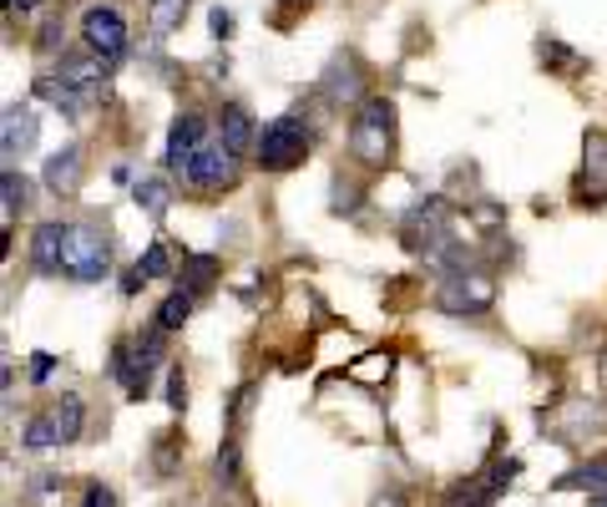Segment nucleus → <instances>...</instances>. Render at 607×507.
Returning a JSON list of instances; mask_svg holds the SVG:
<instances>
[{"instance_id": "f257e3e1", "label": "nucleus", "mask_w": 607, "mask_h": 507, "mask_svg": "<svg viewBox=\"0 0 607 507\" xmlns=\"http://www.w3.org/2000/svg\"><path fill=\"white\" fill-rule=\"evenodd\" d=\"M349 157L359 168H390L395 157V102L369 97L349 122Z\"/></svg>"}, {"instance_id": "f03ea898", "label": "nucleus", "mask_w": 607, "mask_h": 507, "mask_svg": "<svg viewBox=\"0 0 607 507\" xmlns=\"http://www.w3.org/2000/svg\"><path fill=\"white\" fill-rule=\"evenodd\" d=\"M163 335L167 330L163 325H153L147 335H137V340H117L112 345V361H107V371H112V381H117L122 391H127L132 401H143L147 396V386H153V371L163 365Z\"/></svg>"}, {"instance_id": "7ed1b4c3", "label": "nucleus", "mask_w": 607, "mask_h": 507, "mask_svg": "<svg viewBox=\"0 0 607 507\" xmlns=\"http://www.w3.org/2000/svg\"><path fill=\"white\" fill-rule=\"evenodd\" d=\"M400 244L410 254H426V259H451L456 254V239H451V208L446 198H420L410 214L400 218Z\"/></svg>"}, {"instance_id": "20e7f679", "label": "nucleus", "mask_w": 607, "mask_h": 507, "mask_svg": "<svg viewBox=\"0 0 607 507\" xmlns=\"http://www.w3.org/2000/svg\"><path fill=\"white\" fill-rule=\"evenodd\" d=\"M304 157H310V127H304L299 112L274 117L259 133V147H253V163H259L263 173H289V168H299Z\"/></svg>"}, {"instance_id": "39448f33", "label": "nucleus", "mask_w": 607, "mask_h": 507, "mask_svg": "<svg viewBox=\"0 0 607 507\" xmlns=\"http://www.w3.org/2000/svg\"><path fill=\"white\" fill-rule=\"evenodd\" d=\"M491 304H496V279H491V269H446L441 275V290H436V310L441 314H486Z\"/></svg>"}, {"instance_id": "423d86ee", "label": "nucleus", "mask_w": 607, "mask_h": 507, "mask_svg": "<svg viewBox=\"0 0 607 507\" xmlns=\"http://www.w3.org/2000/svg\"><path fill=\"white\" fill-rule=\"evenodd\" d=\"M112 269V239L96 224H66V279L96 284Z\"/></svg>"}, {"instance_id": "0eeeda50", "label": "nucleus", "mask_w": 607, "mask_h": 507, "mask_svg": "<svg viewBox=\"0 0 607 507\" xmlns=\"http://www.w3.org/2000/svg\"><path fill=\"white\" fill-rule=\"evenodd\" d=\"M516 472H522V462L516 457L491 462V467H481L477 477H461L456 487H446L441 507H496V497L516 483Z\"/></svg>"}, {"instance_id": "6e6552de", "label": "nucleus", "mask_w": 607, "mask_h": 507, "mask_svg": "<svg viewBox=\"0 0 607 507\" xmlns=\"http://www.w3.org/2000/svg\"><path fill=\"white\" fill-rule=\"evenodd\" d=\"M82 41H86V51L92 56H102L107 66H117L122 56H127V21H122V11L117 6H86V15H82Z\"/></svg>"}, {"instance_id": "1a4fd4ad", "label": "nucleus", "mask_w": 607, "mask_h": 507, "mask_svg": "<svg viewBox=\"0 0 607 507\" xmlns=\"http://www.w3.org/2000/svg\"><path fill=\"white\" fill-rule=\"evenodd\" d=\"M542 422H552L557 442H583L593 432H607V401L597 396H572L557 411H542Z\"/></svg>"}, {"instance_id": "9d476101", "label": "nucleus", "mask_w": 607, "mask_h": 507, "mask_svg": "<svg viewBox=\"0 0 607 507\" xmlns=\"http://www.w3.org/2000/svg\"><path fill=\"white\" fill-rule=\"evenodd\" d=\"M572 198L583 208L607 204V133L603 127H593V133L583 137V168L572 178Z\"/></svg>"}, {"instance_id": "9b49d317", "label": "nucleus", "mask_w": 607, "mask_h": 507, "mask_svg": "<svg viewBox=\"0 0 607 507\" xmlns=\"http://www.w3.org/2000/svg\"><path fill=\"white\" fill-rule=\"evenodd\" d=\"M182 178H188L192 188H202V194H223V188L239 183V153H228L223 143H202Z\"/></svg>"}, {"instance_id": "f8f14e48", "label": "nucleus", "mask_w": 607, "mask_h": 507, "mask_svg": "<svg viewBox=\"0 0 607 507\" xmlns=\"http://www.w3.org/2000/svg\"><path fill=\"white\" fill-rule=\"evenodd\" d=\"M202 143H208V122L198 112L172 117V127H167V173H188V163L198 157Z\"/></svg>"}, {"instance_id": "ddd939ff", "label": "nucleus", "mask_w": 607, "mask_h": 507, "mask_svg": "<svg viewBox=\"0 0 607 507\" xmlns=\"http://www.w3.org/2000/svg\"><path fill=\"white\" fill-rule=\"evenodd\" d=\"M324 97L334 102V107H365V72H359L355 56H334L329 72H324Z\"/></svg>"}, {"instance_id": "4468645a", "label": "nucleus", "mask_w": 607, "mask_h": 507, "mask_svg": "<svg viewBox=\"0 0 607 507\" xmlns=\"http://www.w3.org/2000/svg\"><path fill=\"white\" fill-rule=\"evenodd\" d=\"M41 178H46V194H56V198H72L76 188H82V178H86V153L76 143H66L61 153H51L46 157V168H41Z\"/></svg>"}, {"instance_id": "2eb2a0df", "label": "nucleus", "mask_w": 607, "mask_h": 507, "mask_svg": "<svg viewBox=\"0 0 607 507\" xmlns=\"http://www.w3.org/2000/svg\"><path fill=\"white\" fill-rule=\"evenodd\" d=\"M36 133H41V117L31 102H11L6 117H0V153L15 157V153H31L36 147Z\"/></svg>"}, {"instance_id": "dca6fc26", "label": "nucleus", "mask_w": 607, "mask_h": 507, "mask_svg": "<svg viewBox=\"0 0 607 507\" xmlns=\"http://www.w3.org/2000/svg\"><path fill=\"white\" fill-rule=\"evenodd\" d=\"M31 265L41 275H66V224H41L31 234Z\"/></svg>"}, {"instance_id": "f3484780", "label": "nucleus", "mask_w": 607, "mask_h": 507, "mask_svg": "<svg viewBox=\"0 0 607 507\" xmlns=\"http://www.w3.org/2000/svg\"><path fill=\"white\" fill-rule=\"evenodd\" d=\"M218 143L228 147V153H249V147H259V127H253V117L243 107H223L218 112Z\"/></svg>"}, {"instance_id": "a211bd4d", "label": "nucleus", "mask_w": 607, "mask_h": 507, "mask_svg": "<svg viewBox=\"0 0 607 507\" xmlns=\"http://www.w3.org/2000/svg\"><path fill=\"white\" fill-rule=\"evenodd\" d=\"M557 493H593V503L607 497V457H593L583 467H572L567 477H557Z\"/></svg>"}, {"instance_id": "6ab92c4d", "label": "nucleus", "mask_w": 607, "mask_h": 507, "mask_svg": "<svg viewBox=\"0 0 607 507\" xmlns=\"http://www.w3.org/2000/svg\"><path fill=\"white\" fill-rule=\"evenodd\" d=\"M213 487H218V493H239V487H243V452H239V436H228L223 447H218Z\"/></svg>"}, {"instance_id": "aec40b11", "label": "nucleus", "mask_w": 607, "mask_h": 507, "mask_svg": "<svg viewBox=\"0 0 607 507\" xmlns=\"http://www.w3.org/2000/svg\"><path fill=\"white\" fill-rule=\"evenodd\" d=\"M213 275H218L213 254H182V284H178V290H188L192 300H198V294L213 290Z\"/></svg>"}, {"instance_id": "412c9836", "label": "nucleus", "mask_w": 607, "mask_h": 507, "mask_svg": "<svg viewBox=\"0 0 607 507\" xmlns=\"http://www.w3.org/2000/svg\"><path fill=\"white\" fill-rule=\"evenodd\" d=\"M25 447L31 452H51V447H61V426H56V411H36L31 422H25Z\"/></svg>"}, {"instance_id": "4be33fe9", "label": "nucleus", "mask_w": 607, "mask_h": 507, "mask_svg": "<svg viewBox=\"0 0 607 507\" xmlns=\"http://www.w3.org/2000/svg\"><path fill=\"white\" fill-rule=\"evenodd\" d=\"M132 198H137V208H143L147 218H163L167 208H172V188H167V178H143L137 188H132Z\"/></svg>"}, {"instance_id": "5701e85b", "label": "nucleus", "mask_w": 607, "mask_h": 507, "mask_svg": "<svg viewBox=\"0 0 607 507\" xmlns=\"http://www.w3.org/2000/svg\"><path fill=\"white\" fill-rule=\"evenodd\" d=\"M536 56H542V66H552L557 76H577V72H583V56H577L572 46H562V41H552V37L536 41Z\"/></svg>"}, {"instance_id": "b1692460", "label": "nucleus", "mask_w": 607, "mask_h": 507, "mask_svg": "<svg viewBox=\"0 0 607 507\" xmlns=\"http://www.w3.org/2000/svg\"><path fill=\"white\" fill-rule=\"evenodd\" d=\"M51 411H56L61 442H76V436H82V426H86V401H82V396H72V391H61V401H56Z\"/></svg>"}, {"instance_id": "393cba45", "label": "nucleus", "mask_w": 607, "mask_h": 507, "mask_svg": "<svg viewBox=\"0 0 607 507\" xmlns=\"http://www.w3.org/2000/svg\"><path fill=\"white\" fill-rule=\"evenodd\" d=\"M188 6L192 0H153V6H147V21H153L157 37H172V31L188 21Z\"/></svg>"}, {"instance_id": "a878e982", "label": "nucleus", "mask_w": 607, "mask_h": 507, "mask_svg": "<svg viewBox=\"0 0 607 507\" xmlns=\"http://www.w3.org/2000/svg\"><path fill=\"white\" fill-rule=\"evenodd\" d=\"M192 304H198V300H192L188 290H172L163 304H157V325H163V330H182L192 320Z\"/></svg>"}, {"instance_id": "bb28decb", "label": "nucleus", "mask_w": 607, "mask_h": 507, "mask_svg": "<svg viewBox=\"0 0 607 507\" xmlns=\"http://www.w3.org/2000/svg\"><path fill=\"white\" fill-rule=\"evenodd\" d=\"M329 214L334 218H355L359 208H365V188L359 183H345V178H334V188H329Z\"/></svg>"}, {"instance_id": "cd10ccee", "label": "nucleus", "mask_w": 607, "mask_h": 507, "mask_svg": "<svg viewBox=\"0 0 607 507\" xmlns=\"http://www.w3.org/2000/svg\"><path fill=\"white\" fill-rule=\"evenodd\" d=\"M0 188H6V224H11L15 214H21L25 204H31V183H25V173H15V168H6V178H0Z\"/></svg>"}, {"instance_id": "c85d7f7f", "label": "nucleus", "mask_w": 607, "mask_h": 507, "mask_svg": "<svg viewBox=\"0 0 607 507\" xmlns=\"http://www.w3.org/2000/svg\"><path fill=\"white\" fill-rule=\"evenodd\" d=\"M137 275H143V279H167V275H172V249H167L163 239L147 244V254L137 259Z\"/></svg>"}, {"instance_id": "c756f323", "label": "nucleus", "mask_w": 607, "mask_h": 507, "mask_svg": "<svg viewBox=\"0 0 607 507\" xmlns=\"http://www.w3.org/2000/svg\"><path fill=\"white\" fill-rule=\"evenodd\" d=\"M253 401H259V386H253V381H243V386L233 391V401H228V432H233V436L243 432V422H249Z\"/></svg>"}, {"instance_id": "7c9ffc66", "label": "nucleus", "mask_w": 607, "mask_h": 507, "mask_svg": "<svg viewBox=\"0 0 607 507\" xmlns=\"http://www.w3.org/2000/svg\"><path fill=\"white\" fill-rule=\"evenodd\" d=\"M167 406L188 411V375H182V365H167Z\"/></svg>"}, {"instance_id": "2f4dec72", "label": "nucleus", "mask_w": 607, "mask_h": 507, "mask_svg": "<svg viewBox=\"0 0 607 507\" xmlns=\"http://www.w3.org/2000/svg\"><path fill=\"white\" fill-rule=\"evenodd\" d=\"M178 436L163 432V442H157V477H172V467H178Z\"/></svg>"}, {"instance_id": "473e14b6", "label": "nucleus", "mask_w": 607, "mask_h": 507, "mask_svg": "<svg viewBox=\"0 0 607 507\" xmlns=\"http://www.w3.org/2000/svg\"><path fill=\"white\" fill-rule=\"evenodd\" d=\"M208 31H213V41H228V37H233V11L213 6V11H208Z\"/></svg>"}, {"instance_id": "72a5a7b5", "label": "nucleus", "mask_w": 607, "mask_h": 507, "mask_svg": "<svg viewBox=\"0 0 607 507\" xmlns=\"http://www.w3.org/2000/svg\"><path fill=\"white\" fill-rule=\"evenodd\" d=\"M82 507H117V493H112V487H102V483H86Z\"/></svg>"}, {"instance_id": "f704fd0d", "label": "nucleus", "mask_w": 607, "mask_h": 507, "mask_svg": "<svg viewBox=\"0 0 607 507\" xmlns=\"http://www.w3.org/2000/svg\"><path fill=\"white\" fill-rule=\"evenodd\" d=\"M36 51H41V56H56V51H61V25H56V21H51V25H41ZM61 56H66V51H61Z\"/></svg>"}, {"instance_id": "c9c22d12", "label": "nucleus", "mask_w": 607, "mask_h": 507, "mask_svg": "<svg viewBox=\"0 0 607 507\" xmlns=\"http://www.w3.org/2000/svg\"><path fill=\"white\" fill-rule=\"evenodd\" d=\"M51 365H56V355L36 351V361H31V381H46V375H51Z\"/></svg>"}, {"instance_id": "e433bc0d", "label": "nucleus", "mask_w": 607, "mask_h": 507, "mask_svg": "<svg viewBox=\"0 0 607 507\" xmlns=\"http://www.w3.org/2000/svg\"><path fill=\"white\" fill-rule=\"evenodd\" d=\"M375 507H405V497L400 493H385V497H375Z\"/></svg>"}, {"instance_id": "4c0bfd02", "label": "nucleus", "mask_w": 607, "mask_h": 507, "mask_svg": "<svg viewBox=\"0 0 607 507\" xmlns=\"http://www.w3.org/2000/svg\"><path fill=\"white\" fill-rule=\"evenodd\" d=\"M6 6H21V11H31V6H36V0H6Z\"/></svg>"}, {"instance_id": "58836bf2", "label": "nucleus", "mask_w": 607, "mask_h": 507, "mask_svg": "<svg viewBox=\"0 0 607 507\" xmlns=\"http://www.w3.org/2000/svg\"><path fill=\"white\" fill-rule=\"evenodd\" d=\"M593 507H607V497H597V503H593Z\"/></svg>"}, {"instance_id": "ea45409f", "label": "nucleus", "mask_w": 607, "mask_h": 507, "mask_svg": "<svg viewBox=\"0 0 607 507\" xmlns=\"http://www.w3.org/2000/svg\"><path fill=\"white\" fill-rule=\"evenodd\" d=\"M603 375H607V361H603Z\"/></svg>"}]
</instances>
